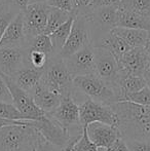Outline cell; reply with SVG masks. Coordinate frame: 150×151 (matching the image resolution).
I'll return each instance as SVG.
<instances>
[{"label": "cell", "instance_id": "obj_1", "mask_svg": "<svg viewBox=\"0 0 150 151\" xmlns=\"http://www.w3.org/2000/svg\"><path fill=\"white\" fill-rule=\"evenodd\" d=\"M110 105L118 116L122 138L150 142V106L128 101H117Z\"/></svg>", "mask_w": 150, "mask_h": 151}, {"label": "cell", "instance_id": "obj_2", "mask_svg": "<svg viewBox=\"0 0 150 151\" xmlns=\"http://www.w3.org/2000/svg\"><path fill=\"white\" fill-rule=\"evenodd\" d=\"M40 132L31 124H9L0 129V151H34Z\"/></svg>", "mask_w": 150, "mask_h": 151}, {"label": "cell", "instance_id": "obj_3", "mask_svg": "<svg viewBox=\"0 0 150 151\" xmlns=\"http://www.w3.org/2000/svg\"><path fill=\"white\" fill-rule=\"evenodd\" d=\"M39 82L62 97L71 96L74 88L73 76L60 55H56L48 60Z\"/></svg>", "mask_w": 150, "mask_h": 151}, {"label": "cell", "instance_id": "obj_4", "mask_svg": "<svg viewBox=\"0 0 150 151\" xmlns=\"http://www.w3.org/2000/svg\"><path fill=\"white\" fill-rule=\"evenodd\" d=\"M73 86L85 98H90L99 103L110 105L120 100V96L115 88L96 74L75 76L73 78Z\"/></svg>", "mask_w": 150, "mask_h": 151}, {"label": "cell", "instance_id": "obj_5", "mask_svg": "<svg viewBox=\"0 0 150 151\" xmlns=\"http://www.w3.org/2000/svg\"><path fill=\"white\" fill-rule=\"evenodd\" d=\"M117 3L104 7L88 9L85 12L92 33V44L95 45L99 39L109 33L117 24Z\"/></svg>", "mask_w": 150, "mask_h": 151}, {"label": "cell", "instance_id": "obj_6", "mask_svg": "<svg viewBox=\"0 0 150 151\" xmlns=\"http://www.w3.org/2000/svg\"><path fill=\"white\" fill-rule=\"evenodd\" d=\"M68 131L71 137L82 135L84 127L80 123L79 104L71 96L62 97L59 107L52 113L47 114Z\"/></svg>", "mask_w": 150, "mask_h": 151}, {"label": "cell", "instance_id": "obj_7", "mask_svg": "<svg viewBox=\"0 0 150 151\" xmlns=\"http://www.w3.org/2000/svg\"><path fill=\"white\" fill-rule=\"evenodd\" d=\"M80 123L83 127L95 121L107 123V124L118 127L119 119L111 105L99 103L94 100L86 98L79 104Z\"/></svg>", "mask_w": 150, "mask_h": 151}, {"label": "cell", "instance_id": "obj_8", "mask_svg": "<svg viewBox=\"0 0 150 151\" xmlns=\"http://www.w3.org/2000/svg\"><path fill=\"white\" fill-rule=\"evenodd\" d=\"M88 44H92V33L88 20L85 14H77L74 16L68 39L59 55L65 59Z\"/></svg>", "mask_w": 150, "mask_h": 151}, {"label": "cell", "instance_id": "obj_9", "mask_svg": "<svg viewBox=\"0 0 150 151\" xmlns=\"http://www.w3.org/2000/svg\"><path fill=\"white\" fill-rule=\"evenodd\" d=\"M95 74L101 79L111 84L118 91L120 98V91L118 88V79L120 76V68L118 61L111 52L103 47H95ZM120 101V100H119Z\"/></svg>", "mask_w": 150, "mask_h": 151}, {"label": "cell", "instance_id": "obj_10", "mask_svg": "<svg viewBox=\"0 0 150 151\" xmlns=\"http://www.w3.org/2000/svg\"><path fill=\"white\" fill-rule=\"evenodd\" d=\"M50 8L46 3H30L22 10L28 45L34 37L45 34Z\"/></svg>", "mask_w": 150, "mask_h": 151}, {"label": "cell", "instance_id": "obj_11", "mask_svg": "<svg viewBox=\"0 0 150 151\" xmlns=\"http://www.w3.org/2000/svg\"><path fill=\"white\" fill-rule=\"evenodd\" d=\"M1 73V72H0ZM4 77L12 96V103L14 104L17 108L25 115V117L28 120H42L46 118L47 114L40 109L34 102V99L28 91L22 90L20 86H18L7 75L1 73Z\"/></svg>", "mask_w": 150, "mask_h": 151}, {"label": "cell", "instance_id": "obj_12", "mask_svg": "<svg viewBox=\"0 0 150 151\" xmlns=\"http://www.w3.org/2000/svg\"><path fill=\"white\" fill-rule=\"evenodd\" d=\"M95 46L93 44L84 46L83 48L64 59L67 68L73 78L78 75L95 74Z\"/></svg>", "mask_w": 150, "mask_h": 151}, {"label": "cell", "instance_id": "obj_13", "mask_svg": "<svg viewBox=\"0 0 150 151\" xmlns=\"http://www.w3.org/2000/svg\"><path fill=\"white\" fill-rule=\"evenodd\" d=\"M118 65L124 73L143 76L150 66V56L144 47H133L118 60Z\"/></svg>", "mask_w": 150, "mask_h": 151}, {"label": "cell", "instance_id": "obj_14", "mask_svg": "<svg viewBox=\"0 0 150 151\" xmlns=\"http://www.w3.org/2000/svg\"><path fill=\"white\" fill-rule=\"evenodd\" d=\"M85 131L90 140L98 148H108L118 139L122 137L118 127L101 121H95L85 127Z\"/></svg>", "mask_w": 150, "mask_h": 151}, {"label": "cell", "instance_id": "obj_15", "mask_svg": "<svg viewBox=\"0 0 150 151\" xmlns=\"http://www.w3.org/2000/svg\"><path fill=\"white\" fill-rule=\"evenodd\" d=\"M0 47H28L26 31H25L24 14L21 10L8 24L7 28L0 40Z\"/></svg>", "mask_w": 150, "mask_h": 151}, {"label": "cell", "instance_id": "obj_16", "mask_svg": "<svg viewBox=\"0 0 150 151\" xmlns=\"http://www.w3.org/2000/svg\"><path fill=\"white\" fill-rule=\"evenodd\" d=\"M28 65L26 50L19 47H0V72L12 76Z\"/></svg>", "mask_w": 150, "mask_h": 151}, {"label": "cell", "instance_id": "obj_17", "mask_svg": "<svg viewBox=\"0 0 150 151\" xmlns=\"http://www.w3.org/2000/svg\"><path fill=\"white\" fill-rule=\"evenodd\" d=\"M31 124L36 127L46 140L60 147H64L71 138L68 131L50 115L42 120H31Z\"/></svg>", "mask_w": 150, "mask_h": 151}, {"label": "cell", "instance_id": "obj_18", "mask_svg": "<svg viewBox=\"0 0 150 151\" xmlns=\"http://www.w3.org/2000/svg\"><path fill=\"white\" fill-rule=\"evenodd\" d=\"M31 96L34 99V102L40 109H42L46 114H50L59 107L62 100V96L56 91L50 90L39 83L36 86L34 91L31 93Z\"/></svg>", "mask_w": 150, "mask_h": 151}, {"label": "cell", "instance_id": "obj_19", "mask_svg": "<svg viewBox=\"0 0 150 151\" xmlns=\"http://www.w3.org/2000/svg\"><path fill=\"white\" fill-rule=\"evenodd\" d=\"M44 69H37L33 67H26L21 71L17 72L14 75L10 76V79L22 90L31 93L36 86L39 83ZM9 77V76H8Z\"/></svg>", "mask_w": 150, "mask_h": 151}, {"label": "cell", "instance_id": "obj_20", "mask_svg": "<svg viewBox=\"0 0 150 151\" xmlns=\"http://www.w3.org/2000/svg\"><path fill=\"white\" fill-rule=\"evenodd\" d=\"M116 27H124V28L143 29L150 30V18L143 14H137L131 10L120 9L117 12V24Z\"/></svg>", "mask_w": 150, "mask_h": 151}, {"label": "cell", "instance_id": "obj_21", "mask_svg": "<svg viewBox=\"0 0 150 151\" xmlns=\"http://www.w3.org/2000/svg\"><path fill=\"white\" fill-rule=\"evenodd\" d=\"M94 46L95 47H103V48L108 50L109 52H112L113 56L115 57L117 61L119 60L128 50L133 48V47H131L121 37H119L118 35L114 34L112 31H110L109 33H107L106 35H104L101 39H99Z\"/></svg>", "mask_w": 150, "mask_h": 151}, {"label": "cell", "instance_id": "obj_22", "mask_svg": "<svg viewBox=\"0 0 150 151\" xmlns=\"http://www.w3.org/2000/svg\"><path fill=\"white\" fill-rule=\"evenodd\" d=\"M146 86H148V84H147V81L144 78V76L128 74L120 70V76L119 79H118V88H119L120 95H121L120 101L126 95L136 93V91L142 90Z\"/></svg>", "mask_w": 150, "mask_h": 151}, {"label": "cell", "instance_id": "obj_23", "mask_svg": "<svg viewBox=\"0 0 150 151\" xmlns=\"http://www.w3.org/2000/svg\"><path fill=\"white\" fill-rule=\"evenodd\" d=\"M111 31L121 37L131 47H144L148 35V31L143 29L115 27Z\"/></svg>", "mask_w": 150, "mask_h": 151}, {"label": "cell", "instance_id": "obj_24", "mask_svg": "<svg viewBox=\"0 0 150 151\" xmlns=\"http://www.w3.org/2000/svg\"><path fill=\"white\" fill-rule=\"evenodd\" d=\"M73 21H74V16L71 17L67 22H65L63 25H61L59 28H57L52 34H50V40H52V46H54L56 55L60 54L62 48L64 47L65 43H66L67 39L69 37V34L71 32Z\"/></svg>", "mask_w": 150, "mask_h": 151}, {"label": "cell", "instance_id": "obj_25", "mask_svg": "<svg viewBox=\"0 0 150 151\" xmlns=\"http://www.w3.org/2000/svg\"><path fill=\"white\" fill-rule=\"evenodd\" d=\"M73 16H75V14H71L69 12H65V10L59 9V8L50 7V12H48L45 34H48V35L52 34L57 28H59L61 25H63L65 22H67Z\"/></svg>", "mask_w": 150, "mask_h": 151}, {"label": "cell", "instance_id": "obj_26", "mask_svg": "<svg viewBox=\"0 0 150 151\" xmlns=\"http://www.w3.org/2000/svg\"><path fill=\"white\" fill-rule=\"evenodd\" d=\"M118 8L131 10L150 18V0H119Z\"/></svg>", "mask_w": 150, "mask_h": 151}, {"label": "cell", "instance_id": "obj_27", "mask_svg": "<svg viewBox=\"0 0 150 151\" xmlns=\"http://www.w3.org/2000/svg\"><path fill=\"white\" fill-rule=\"evenodd\" d=\"M25 50H36L43 52L50 57V59L52 57L56 56L52 40H50V37L48 34H40V35L34 37L29 43L28 47L25 48Z\"/></svg>", "mask_w": 150, "mask_h": 151}, {"label": "cell", "instance_id": "obj_28", "mask_svg": "<svg viewBox=\"0 0 150 151\" xmlns=\"http://www.w3.org/2000/svg\"><path fill=\"white\" fill-rule=\"evenodd\" d=\"M21 10L8 2L0 1V40L7 28L10 21L20 12Z\"/></svg>", "mask_w": 150, "mask_h": 151}, {"label": "cell", "instance_id": "obj_29", "mask_svg": "<svg viewBox=\"0 0 150 151\" xmlns=\"http://www.w3.org/2000/svg\"><path fill=\"white\" fill-rule=\"evenodd\" d=\"M26 50V58L28 65L30 67L37 68V69H44L46 66L50 57L43 52L36 50Z\"/></svg>", "mask_w": 150, "mask_h": 151}, {"label": "cell", "instance_id": "obj_30", "mask_svg": "<svg viewBox=\"0 0 150 151\" xmlns=\"http://www.w3.org/2000/svg\"><path fill=\"white\" fill-rule=\"evenodd\" d=\"M0 118L9 120H28L14 103L0 102Z\"/></svg>", "mask_w": 150, "mask_h": 151}, {"label": "cell", "instance_id": "obj_31", "mask_svg": "<svg viewBox=\"0 0 150 151\" xmlns=\"http://www.w3.org/2000/svg\"><path fill=\"white\" fill-rule=\"evenodd\" d=\"M121 101H128L143 106H150V86H146L136 93L126 95Z\"/></svg>", "mask_w": 150, "mask_h": 151}, {"label": "cell", "instance_id": "obj_32", "mask_svg": "<svg viewBox=\"0 0 150 151\" xmlns=\"http://www.w3.org/2000/svg\"><path fill=\"white\" fill-rule=\"evenodd\" d=\"M73 151H98V147L93 143L88 137L85 127L83 129V134L79 139L76 141L73 147Z\"/></svg>", "mask_w": 150, "mask_h": 151}, {"label": "cell", "instance_id": "obj_33", "mask_svg": "<svg viewBox=\"0 0 150 151\" xmlns=\"http://www.w3.org/2000/svg\"><path fill=\"white\" fill-rule=\"evenodd\" d=\"M46 4L50 7L59 8L75 14V7L72 0H47Z\"/></svg>", "mask_w": 150, "mask_h": 151}, {"label": "cell", "instance_id": "obj_34", "mask_svg": "<svg viewBox=\"0 0 150 151\" xmlns=\"http://www.w3.org/2000/svg\"><path fill=\"white\" fill-rule=\"evenodd\" d=\"M62 148L63 147H60V146L56 145V144L52 143V142H50L48 140H46L45 138L40 134L34 151H61Z\"/></svg>", "mask_w": 150, "mask_h": 151}, {"label": "cell", "instance_id": "obj_35", "mask_svg": "<svg viewBox=\"0 0 150 151\" xmlns=\"http://www.w3.org/2000/svg\"><path fill=\"white\" fill-rule=\"evenodd\" d=\"M124 139V138H123ZM131 151H150V142L136 139H124Z\"/></svg>", "mask_w": 150, "mask_h": 151}, {"label": "cell", "instance_id": "obj_36", "mask_svg": "<svg viewBox=\"0 0 150 151\" xmlns=\"http://www.w3.org/2000/svg\"><path fill=\"white\" fill-rule=\"evenodd\" d=\"M0 102H7L12 103V96L8 88L6 81L2 74L0 73Z\"/></svg>", "mask_w": 150, "mask_h": 151}, {"label": "cell", "instance_id": "obj_37", "mask_svg": "<svg viewBox=\"0 0 150 151\" xmlns=\"http://www.w3.org/2000/svg\"><path fill=\"white\" fill-rule=\"evenodd\" d=\"M107 151H131L128 146L126 145V140L122 137H119L115 142L110 146V147L106 148Z\"/></svg>", "mask_w": 150, "mask_h": 151}, {"label": "cell", "instance_id": "obj_38", "mask_svg": "<svg viewBox=\"0 0 150 151\" xmlns=\"http://www.w3.org/2000/svg\"><path fill=\"white\" fill-rule=\"evenodd\" d=\"M75 7V14H85L88 10L90 0H72Z\"/></svg>", "mask_w": 150, "mask_h": 151}, {"label": "cell", "instance_id": "obj_39", "mask_svg": "<svg viewBox=\"0 0 150 151\" xmlns=\"http://www.w3.org/2000/svg\"><path fill=\"white\" fill-rule=\"evenodd\" d=\"M119 0H90V6H88V9H96V8L104 7V6L112 5L115 4Z\"/></svg>", "mask_w": 150, "mask_h": 151}, {"label": "cell", "instance_id": "obj_40", "mask_svg": "<svg viewBox=\"0 0 150 151\" xmlns=\"http://www.w3.org/2000/svg\"><path fill=\"white\" fill-rule=\"evenodd\" d=\"M144 48L147 52V54L150 56V30L148 31V35H147V39H146V42H145Z\"/></svg>", "mask_w": 150, "mask_h": 151}, {"label": "cell", "instance_id": "obj_41", "mask_svg": "<svg viewBox=\"0 0 150 151\" xmlns=\"http://www.w3.org/2000/svg\"><path fill=\"white\" fill-rule=\"evenodd\" d=\"M144 78L146 79V81H147V84H150V66L148 68H147V70L145 71V73H144Z\"/></svg>", "mask_w": 150, "mask_h": 151}, {"label": "cell", "instance_id": "obj_42", "mask_svg": "<svg viewBox=\"0 0 150 151\" xmlns=\"http://www.w3.org/2000/svg\"><path fill=\"white\" fill-rule=\"evenodd\" d=\"M46 1L47 0H31L30 3H46Z\"/></svg>", "mask_w": 150, "mask_h": 151}]
</instances>
